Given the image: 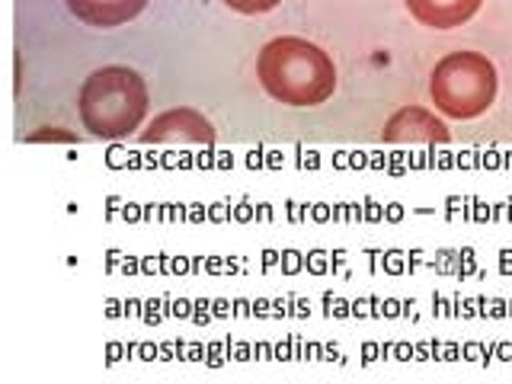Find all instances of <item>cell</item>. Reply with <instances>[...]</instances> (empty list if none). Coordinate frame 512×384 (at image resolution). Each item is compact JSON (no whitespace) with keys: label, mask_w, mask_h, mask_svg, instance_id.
Listing matches in <instances>:
<instances>
[{"label":"cell","mask_w":512,"mask_h":384,"mask_svg":"<svg viewBox=\"0 0 512 384\" xmlns=\"http://www.w3.org/2000/svg\"><path fill=\"white\" fill-rule=\"evenodd\" d=\"M64 4H68V10L80 23L96 29H116L132 23L148 7V0H64Z\"/></svg>","instance_id":"obj_6"},{"label":"cell","mask_w":512,"mask_h":384,"mask_svg":"<svg viewBox=\"0 0 512 384\" xmlns=\"http://www.w3.org/2000/svg\"><path fill=\"white\" fill-rule=\"evenodd\" d=\"M381 138L388 144H448L452 132L445 128L442 119L432 116L423 106H404L384 122Z\"/></svg>","instance_id":"obj_5"},{"label":"cell","mask_w":512,"mask_h":384,"mask_svg":"<svg viewBox=\"0 0 512 384\" xmlns=\"http://www.w3.org/2000/svg\"><path fill=\"white\" fill-rule=\"evenodd\" d=\"M256 77L276 103L320 106L336 90V68L320 45L301 36H282L263 45Z\"/></svg>","instance_id":"obj_1"},{"label":"cell","mask_w":512,"mask_h":384,"mask_svg":"<svg viewBox=\"0 0 512 384\" xmlns=\"http://www.w3.org/2000/svg\"><path fill=\"white\" fill-rule=\"evenodd\" d=\"M231 10L237 13H247V16H256V13H269V10H276L282 0H224Z\"/></svg>","instance_id":"obj_8"},{"label":"cell","mask_w":512,"mask_h":384,"mask_svg":"<svg viewBox=\"0 0 512 384\" xmlns=\"http://www.w3.org/2000/svg\"><path fill=\"white\" fill-rule=\"evenodd\" d=\"M484 0H407L410 16L429 29H455L464 26L480 10Z\"/></svg>","instance_id":"obj_7"},{"label":"cell","mask_w":512,"mask_h":384,"mask_svg":"<svg viewBox=\"0 0 512 384\" xmlns=\"http://www.w3.org/2000/svg\"><path fill=\"white\" fill-rule=\"evenodd\" d=\"M496 64L480 52H452L445 55L429 77V96L448 119H477L493 106Z\"/></svg>","instance_id":"obj_3"},{"label":"cell","mask_w":512,"mask_h":384,"mask_svg":"<svg viewBox=\"0 0 512 384\" xmlns=\"http://www.w3.org/2000/svg\"><path fill=\"white\" fill-rule=\"evenodd\" d=\"M151 93L144 77L125 64H106V68L93 71L77 96L80 122L93 135L103 141H122L135 135L148 116Z\"/></svg>","instance_id":"obj_2"},{"label":"cell","mask_w":512,"mask_h":384,"mask_svg":"<svg viewBox=\"0 0 512 384\" xmlns=\"http://www.w3.org/2000/svg\"><path fill=\"white\" fill-rule=\"evenodd\" d=\"M26 141H32V144H36V141H68V144H77L80 138L71 135V132H58V128H42V132H32Z\"/></svg>","instance_id":"obj_9"},{"label":"cell","mask_w":512,"mask_h":384,"mask_svg":"<svg viewBox=\"0 0 512 384\" xmlns=\"http://www.w3.org/2000/svg\"><path fill=\"white\" fill-rule=\"evenodd\" d=\"M138 141L141 144H205V148H215L218 132L202 112L180 106V109H167V112H160V116H154V122L138 135Z\"/></svg>","instance_id":"obj_4"}]
</instances>
